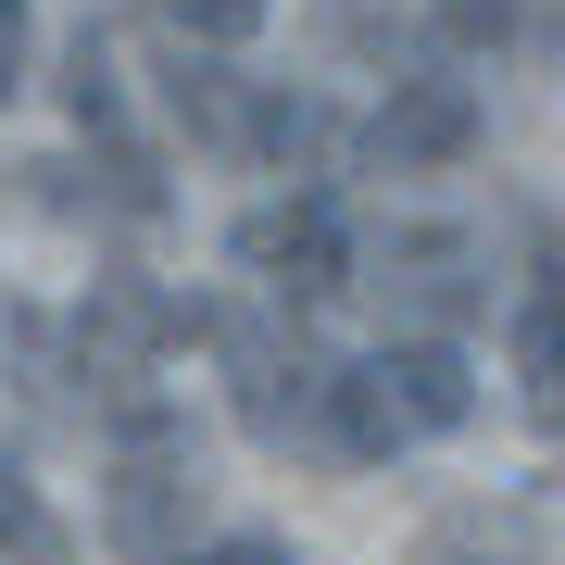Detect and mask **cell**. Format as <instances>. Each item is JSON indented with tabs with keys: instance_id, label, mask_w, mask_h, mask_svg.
Listing matches in <instances>:
<instances>
[{
	"instance_id": "7",
	"label": "cell",
	"mask_w": 565,
	"mask_h": 565,
	"mask_svg": "<svg viewBox=\"0 0 565 565\" xmlns=\"http://www.w3.org/2000/svg\"><path fill=\"white\" fill-rule=\"evenodd\" d=\"M465 264H478V239H440V226H427V239H390V252H377V289H390V315L452 327L465 302H478V277H465Z\"/></svg>"
},
{
	"instance_id": "9",
	"label": "cell",
	"mask_w": 565,
	"mask_h": 565,
	"mask_svg": "<svg viewBox=\"0 0 565 565\" xmlns=\"http://www.w3.org/2000/svg\"><path fill=\"white\" fill-rule=\"evenodd\" d=\"M163 39H177V51H239L252 39V25H264V0H163Z\"/></svg>"
},
{
	"instance_id": "4",
	"label": "cell",
	"mask_w": 565,
	"mask_h": 565,
	"mask_svg": "<svg viewBox=\"0 0 565 565\" xmlns=\"http://www.w3.org/2000/svg\"><path fill=\"white\" fill-rule=\"evenodd\" d=\"M302 327V315H289ZM289 327H252V315H214V352H226V390H239V427L252 440H302L315 452V427H327V364L289 340Z\"/></svg>"
},
{
	"instance_id": "6",
	"label": "cell",
	"mask_w": 565,
	"mask_h": 565,
	"mask_svg": "<svg viewBox=\"0 0 565 565\" xmlns=\"http://www.w3.org/2000/svg\"><path fill=\"white\" fill-rule=\"evenodd\" d=\"M503 352H515V377H527V415H565V252H527Z\"/></svg>"
},
{
	"instance_id": "1",
	"label": "cell",
	"mask_w": 565,
	"mask_h": 565,
	"mask_svg": "<svg viewBox=\"0 0 565 565\" xmlns=\"http://www.w3.org/2000/svg\"><path fill=\"white\" fill-rule=\"evenodd\" d=\"M465 415H478V377H465V352L427 327V340H377V352L327 364L315 452L327 465H390V452H415V440H452Z\"/></svg>"
},
{
	"instance_id": "10",
	"label": "cell",
	"mask_w": 565,
	"mask_h": 565,
	"mask_svg": "<svg viewBox=\"0 0 565 565\" xmlns=\"http://www.w3.org/2000/svg\"><path fill=\"white\" fill-rule=\"evenodd\" d=\"M25 51H39V0H0V102L25 88Z\"/></svg>"
},
{
	"instance_id": "5",
	"label": "cell",
	"mask_w": 565,
	"mask_h": 565,
	"mask_svg": "<svg viewBox=\"0 0 565 565\" xmlns=\"http://www.w3.org/2000/svg\"><path fill=\"white\" fill-rule=\"evenodd\" d=\"M478 151V88L465 76H390L377 126H364V163H390V177H440V163Z\"/></svg>"
},
{
	"instance_id": "2",
	"label": "cell",
	"mask_w": 565,
	"mask_h": 565,
	"mask_svg": "<svg viewBox=\"0 0 565 565\" xmlns=\"http://www.w3.org/2000/svg\"><path fill=\"white\" fill-rule=\"evenodd\" d=\"M189 515H202V427H189L163 390L114 403V478H102V527L126 565H177Z\"/></svg>"
},
{
	"instance_id": "11",
	"label": "cell",
	"mask_w": 565,
	"mask_h": 565,
	"mask_svg": "<svg viewBox=\"0 0 565 565\" xmlns=\"http://www.w3.org/2000/svg\"><path fill=\"white\" fill-rule=\"evenodd\" d=\"M177 565H302V553H289V541H264V527H226V541L177 553Z\"/></svg>"
},
{
	"instance_id": "8",
	"label": "cell",
	"mask_w": 565,
	"mask_h": 565,
	"mask_svg": "<svg viewBox=\"0 0 565 565\" xmlns=\"http://www.w3.org/2000/svg\"><path fill=\"white\" fill-rule=\"evenodd\" d=\"M0 565H63V515L39 503V478L13 452H0Z\"/></svg>"
},
{
	"instance_id": "3",
	"label": "cell",
	"mask_w": 565,
	"mask_h": 565,
	"mask_svg": "<svg viewBox=\"0 0 565 565\" xmlns=\"http://www.w3.org/2000/svg\"><path fill=\"white\" fill-rule=\"evenodd\" d=\"M226 264H239L277 315H315V302L352 289V214L327 202V189H277V202H252L226 226Z\"/></svg>"
}]
</instances>
